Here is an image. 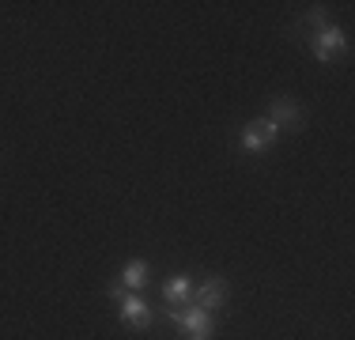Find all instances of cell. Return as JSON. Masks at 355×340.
I'll return each instance as SVG.
<instances>
[{
  "label": "cell",
  "instance_id": "obj_1",
  "mask_svg": "<svg viewBox=\"0 0 355 340\" xmlns=\"http://www.w3.org/2000/svg\"><path fill=\"white\" fill-rule=\"evenodd\" d=\"M171 321L185 333V340H212L216 318L200 306H185V310H171Z\"/></svg>",
  "mask_w": 355,
  "mask_h": 340
},
{
  "label": "cell",
  "instance_id": "obj_2",
  "mask_svg": "<svg viewBox=\"0 0 355 340\" xmlns=\"http://www.w3.org/2000/svg\"><path fill=\"white\" fill-rule=\"evenodd\" d=\"M348 53V38L340 27H321V34L314 38V57L318 61H336V57Z\"/></svg>",
  "mask_w": 355,
  "mask_h": 340
},
{
  "label": "cell",
  "instance_id": "obj_3",
  "mask_svg": "<svg viewBox=\"0 0 355 340\" xmlns=\"http://www.w3.org/2000/svg\"><path fill=\"white\" fill-rule=\"evenodd\" d=\"M276 136H280V129H276L268 117H261V121H250L246 129H242V148L246 151H265L268 144H276Z\"/></svg>",
  "mask_w": 355,
  "mask_h": 340
},
{
  "label": "cell",
  "instance_id": "obj_4",
  "mask_svg": "<svg viewBox=\"0 0 355 340\" xmlns=\"http://www.w3.org/2000/svg\"><path fill=\"white\" fill-rule=\"evenodd\" d=\"M151 306L144 303V299H137V295H121V321H129L132 329H148L151 325Z\"/></svg>",
  "mask_w": 355,
  "mask_h": 340
},
{
  "label": "cell",
  "instance_id": "obj_5",
  "mask_svg": "<svg viewBox=\"0 0 355 340\" xmlns=\"http://www.w3.org/2000/svg\"><path fill=\"white\" fill-rule=\"evenodd\" d=\"M223 299H227V280H223V276H212V280H208V284L197 291V306H200V310H208V314L219 310V306H223Z\"/></svg>",
  "mask_w": 355,
  "mask_h": 340
},
{
  "label": "cell",
  "instance_id": "obj_6",
  "mask_svg": "<svg viewBox=\"0 0 355 340\" xmlns=\"http://www.w3.org/2000/svg\"><path fill=\"white\" fill-rule=\"evenodd\" d=\"M268 121H272L276 129H284V125H299V121H302V110L295 106V102H287V99H276Z\"/></svg>",
  "mask_w": 355,
  "mask_h": 340
},
{
  "label": "cell",
  "instance_id": "obj_7",
  "mask_svg": "<svg viewBox=\"0 0 355 340\" xmlns=\"http://www.w3.org/2000/svg\"><path fill=\"white\" fill-rule=\"evenodd\" d=\"M163 295H166V303H189L193 299V280L189 276H171L163 284Z\"/></svg>",
  "mask_w": 355,
  "mask_h": 340
},
{
  "label": "cell",
  "instance_id": "obj_8",
  "mask_svg": "<svg viewBox=\"0 0 355 340\" xmlns=\"http://www.w3.org/2000/svg\"><path fill=\"white\" fill-rule=\"evenodd\" d=\"M148 276H151L148 261H129V265L121 269V284L125 287H144V284H148Z\"/></svg>",
  "mask_w": 355,
  "mask_h": 340
}]
</instances>
